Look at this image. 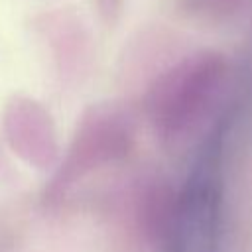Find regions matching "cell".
Instances as JSON below:
<instances>
[{"instance_id": "6da1fadb", "label": "cell", "mask_w": 252, "mask_h": 252, "mask_svg": "<svg viewBox=\"0 0 252 252\" xmlns=\"http://www.w3.org/2000/svg\"><path fill=\"white\" fill-rule=\"evenodd\" d=\"M226 73V61L217 51H197L181 57L152 79L142 108L163 144H177L205 118Z\"/></svg>"}, {"instance_id": "7a4b0ae2", "label": "cell", "mask_w": 252, "mask_h": 252, "mask_svg": "<svg viewBox=\"0 0 252 252\" xmlns=\"http://www.w3.org/2000/svg\"><path fill=\"white\" fill-rule=\"evenodd\" d=\"M222 124L209 134L173 197L165 230L167 252H219L222 232Z\"/></svg>"}, {"instance_id": "3957f363", "label": "cell", "mask_w": 252, "mask_h": 252, "mask_svg": "<svg viewBox=\"0 0 252 252\" xmlns=\"http://www.w3.org/2000/svg\"><path fill=\"white\" fill-rule=\"evenodd\" d=\"M136 118L134 106L124 100L89 104L77 120L69 150L49 185V193H63L87 173L126 159L136 144Z\"/></svg>"}, {"instance_id": "277c9868", "label": "cell", "mask_w": 252, "mask_h": 252, "mask_svg": "<svg viewBox=\"0 0 252 252\" xmlns=\"http://www.w3.org/2000/svg\"><path fill=\"white\" fill-rule=\"evenodd\" d=\"M2 130L10 148L33 165L57 156V130L49 110L28 94H12L2 110Z\"/></svg>"}, {"instance_id": "5b68a950", "label": "cell", "mask_w": 252, "mask_h": 252, "mask_svg": "<svg viewBox=\"0 0 252 252\" xmlns=\"http://www.w3.org/2000/svg\"><path fill=\"white\" fill-rule=\"evenodd\" d=\"M39 32L51 49L57 73L63 81L81 79L93 57V39L81 18L71 12L55 10L37 20Z\"/></svg>"}, {"instance_id": "8992f818", "label": "cell", "mask_w": 252, "mask_h": 252, "mask_svg": "<svg viewBox=\"0 0 252 252\" xmlns=\"http://www.w3.org/2000/svg\"><path fill=\"white\" fill-rule=\"evenodd\" d=\"M242 4L244 0H177L175 8L185 18L217 22L234 14Z\"/></svg>"}, {"instance_id": "52a82bcc", "label": "cell", "mask_w": 252, "mask_h": 252, "mask_svg": "<svg viewBox=\"0 0 252 252\" xmlns=\"http://www.w3.org/2000/svg\"><path fill=\"white\" fill-rule=\"evenodd\" d=\"M122 0H98V14L106 24H114L120 16Z\"/></svg>"}]
</instances>
